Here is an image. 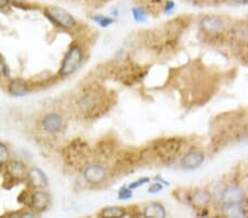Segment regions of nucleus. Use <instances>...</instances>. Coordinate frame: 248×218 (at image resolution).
<instances>
[{
    "label": "nucleus",
    "instance_id": "obj_23",
    "mask_svg": "<svg viewBox=\"0 0 248 218\" xmlns=\"http://www.w3.org/2000/svg\"><path fill=\"white\" fill-rule=\"evenodd\" d=\"M163 189V185L160 183V182H155V183L151 184L149 186V189H148V192L150 194H155V193H159L161 192Z\"/></svg>",
    "mask_w": 248,
    "mask_h": 218
},
{
    "label": "nucleus",
    "instance_id": "obj_3",
    "mask_svg": "<svg viewBox=\"0 0 248 218\" xmlns=\"http://www.w3.org/2000/svg\"><path fill=\"white\" fill-rule=\"evenodd\" d=\"M108 172L102 164L92 163L87 165L83 171V177L91 185H101L106 182Z\"/></svg>",
    "mask_w": 248,
    "mask_h": 218
},
{
    "label": "nucleus",
    "instance_id": "obj_21",
    "mask_svg": "<svg viewBox=\"0 0 248 218\" xmlns=\"http://www.w3.org/2000/svg\"><path fill=\"white\" fill-rule=\"evenodd\" d=\"M149 182H150V178L149 177H140V178H138L137 181H135L131 184H129V186H128V188H129L130 189H136L140 188V186H142V185H145L147 183H149Z\"/></svg>",
    "mask_w": 248,
    "mask_h": 218
},
{
    "label": "nucleus",
    "instance_id": "obj_18",
    "mask_svg": "<svg viewBox=\"0 0 248 218\" xmlns=\"http://www.w3.org/2000/svg\"><path fill=\"white\" fill-rule=\"evenodd\" d=\"M10 162V151L8 146L0 141V165H7Z\"/></svg>",
    "mask_w": 248,
    "mask_h": 218
},
{
    "label": "nucleus",
    "instance_id": "obj_10",
    "mask_svg": "<svg viewBox=\"0 0 248 218\" xmlns=\"http://www.w3.org/2000/svg\"><path fill=\"white\" fill-rule=\"evenodd\" d=\"M204 160H205V156L203 152L193 150L183 156L181 159V166L186 170H195L202 165Z\"/></svg>",
    "mask_w": 248,
    "mask_h": 218
},
{
    "label": "nucleus",
    "instance_id": "obj_8",
    "mask_svg": "<svg viewBox=\"0 0 248 218\" xmlns=\"http://www.w3.org/2000/svg\"><path fill=\"white\" fill-rule=\"evenodd\" d=\"M244 196H245V194H244V191L241 188H238V186H230V188H227L224 191L222 195V202L227 207L237 206L243 202Z\"/></svg>",
    "mask_w": 248,
    "mask_h": 218
},
{
    "label": "nucleus",
    "instance_id": "obj_15",
    "mask_svg": "<svg viewBox=\"0 0 248 218\" xmlns=\"http://www.w3.org/2000/svg\"><path fill=\"white\" fill-rule=\"evenodd\" d=\"M98 215L101 217H124L127 215V211L122 206H107L99 212Z\"/></svg>",
    "mask_w": 248,
    "mask_h": 218
},
{
    "label": "nucleus",
    "instance_id": "obj_13",
    "mask_svg": "<svg viewBox=\"0 0 248 218\" xmlns=\"http://www.w3.org/2000/svg\"><path fill=\"white\" fill-rule=\"evenodd\" d=\"M143 216L153 217V218H163L166 217L167 212L165 206L158 202H153V203L148 204L143 208Z\"/></svg>",
    "mask_w": 248,
    "mask_h": 218
},
{
    "label": "nucleus",
    "instance_id": "obj_25",
    "mask_svg": "<svg viewBox=\"0 0 248 218\" xmlns=\"http://www.w3.org/2000/svg\"><path fill=\"white\" fill-rule=\"evenodd\" d=\"M10 5H15V0H0V10L5 9Z\"/></svg>",
    "mask_w": 248,
    "mask_h": 218
},
{
    "label": "nucleus",
    "instance_id": "obj_11",
    "mask_svg": "<svg viewBox=\"0 0 248 218\" xmlns=\"http://www.w3.org/2000/svg\"><path fill=\"white\" fill-rule=\"evenodd\" d=\"M8 93L11 96L21 97L25 96L29 93V85L28 83L22 78H14L11 79L9 85H8Z\"/></svg>",
    "mask_w": 248,
    "mask_h": 218
},
{
    "label": "nucleus",
    "instance_id": "obj_19",
    "mask_svg": "<svg viewBox=\"0 0 248 218\" xmlns=\"http://www.w3.org/2000/svg\"><path fill=\"white\" fill-rule=\"evenodd\" d=\"M117 196L119 200H123V201L130 200V198L133 197V189H130L129 188H122L118 191Z\"/></svg>",
    "mask_w": 248,
    "mask_h": 218
},
{
    "label": "nucleus",
    "instance_id": "obj_7",
    "mask_svg": "<svg viewBox=\"0 0 248 218\" xmlns=\"http://www.w3.org/2000/svg\"><path fill=\"white\" fill-rule=\"evenodd\" d=\"M42 128L49 133H58L63 128V118L57 113H49L42 118Z\"/></svg>",
    "mask_w": 248,
    "mask_h": 218
},
{
    "label": "nucleus",
    "instance_id": "obj_12",
    "mask_svg": "<svg viewBox=\"0 0 248 218\" xmlns=\"http://www.w3.org/2000/svg\"><path fill=\"white\" fill-rule=\"evenodd\" d=\"M212 200V195L206 189H197L191 196V202L193 206L198 208H204L210 204Z\"/></svg>",
    "mask_w": 248,
    "mask_h": 218
},
{
    "label": "nucleus",
    "instance_id": "obj_4",
    "mask_svg": "<svg viewBox=\"0 0 248 218\" xmlns=\"http://www.w3.org/2000/svg\"><path fill=\"white\" fill-rule=\"evenodd\" d=\"M51 204V195L46 189H34L30 197L31 211L35 214L46 212Z\"/></svg>",
    "mask_w": 248,
    "mask_h": 218
},
{
    "label": "nucleus",
    "instance_id": "obj_6",
    "mask_svg": "<svg viewBox=\"0 0 248 218\" xmlns=\"http://www.w3.org/2000/svg\"><path fill=\"white\" fill-rule=\"evenodd\" d=\"M26 181L28 185L33 189H46L49 185V180L45 172L39 168H31L28 170Z\"/></svg>",
    "mask_w": 248,
    "mask_h": 218
},
{
    "label": "nucleus",
    "instance_id": "obj_16",
    "mask_svg": "<svg viewBox=\"0 0 248 218\" xmlns=\"http://www.w3.org/2000/svg\"><path fill=\"white\" fill-rule=\"evenodd\" d=\"M131 14L136 22H145L148 18V11L143 6L137 5L131 8Z\"/></svg>",
    "mask_w": 248,
    "mask_h": 218
},
{
    "label": "nucleus",
    "instance_id": "obj_2",
    "mask_svg": "<svg viewBox=\"0 0 248 218\" xmlns=\"http://www.w3.org/2000/svg\"><path fill=\"white\" fill-rule=\"evenodd\" d=\"M83 58L84 53L82 47L78 44L72 45L62 59L61 67H60L59 71L60 76L67 77L74 74L81 67Z\"/></svg>",
    "mask_w": 248,
    "mask_h": 218
},
{
    "label": "nucleus",
    "instance_id": "obj_26",
    "mask_svg": "<svg viewBox=\"0 0 248 218\" xmlns=\"http://www.w3.org/2000/svg\"><path fill=\"white\" fill-rule=\"evenodd\" d=\"M232 2H233L234 5H237V6H247L248 5V0H232Z\"/></svg>",
    "mask_w": 248,
    "mask_h": 218
},
{
    "label": "nucleus",
    "instance_id": "obj_9",
    "mask_svg": "<svg viewBox=\"0 0 248 218\" xmlns=\"http://www.w3.org/2000/svg\"><path fill=\"white\" fill-rule=\"evenodd\" d=\"M7 173L11 180L16 182H22L26 181L28 169L26 164L21 161H10L7 164Z\"/></svg>",
    "mask_w": 248,
    "mask_h": 218
},
{
    "label": "nucleus",
    "instance_id": "obj_24",
    "mask_svg": "<svg viewBox=\"0 0 248 218\" xmlns=\"http://www.w3.org/2000/svg\"><path fill=\"white\" fill-rule=\"evenodd\" d=\"M175 9V3L172 1V0H169V1L166 2L165 8H163V11H165L166 15H169L171 13H173Z\"/></svg>",
    "mask_w": 248,
    "mask_h": 218
},
{
    "label": "nucleus",
    "instance_id": "obj_1",
    "mask_svg": "<svg viewBox=\"0 0 248 218\" xmlns=\"http://www.w3.org/2000/svg\"><path fill=\"white\" fill-rule=\"evenodd\" d=\"M46 19L55 27L63 30H71L77 26V20L69 11L59 6H47L43 10Z\"/></svg>",
    "mask_w": 248,
    "mask_h": 218
},
{
    "label": "nucleus",
    "instance_id": "obj_20",
    "mask_svg": "<svg viewBox=\"0 0 248 218\" xmlns=\"http://www.w3.org/2000/svg\"><path fill=\"white\" fill-rule=\"evenodd\" d=\"M9 67H8L7 63L5 59H3V58L0 55V77L2 78H7L9 77Z\"/></svg>",
    "mask_w": 248,
    "mask_h": 218
},
{
    "label": "nucleus",
    "instance_id": "obj_22",
    "mask_svg": "<svg viewBox=\"0 0 248 218\" xmlns=\"http://www.w3.org/2000/svg\"><path fill=\"white\" fill-rule=\"evenodd\" d=\"M9 217H33L35 216V213L33 211H20V212H14L8 214Z\"/></svg>",
    "mask_w": 248,
    "mask_h": 218
},
{
    "label": "nucleus",
    "instance_id": "obj_17",
    "mask_svg": "<svg viewBox=\"0 0 248 218\" xmlns=\"http://www.w3.org/2000/svg\"><path fill=\"white\" fill-rule=\"evenodd\" d=\"M92 19L94 20L95 23H97L98 26H101L103 28L109 27L110 25H113L115 22V19L109 17V15H95L92 17Z\"/></svg>",
    "mask_w": 248,
    "mask_h": 218
},
{
    "label": "nucleus",
    "instance_id": "obj_5",
    "mask_svg": "<svg viewBox=\"0 0 248 218\" xmlns=\"http://www.w3.org/2000/svg\"><path fill=\"white\" fill-rule=\"evenodd\" d=\"M200 27L206 34L215 35L224 30V21L219 15H206L200 20Z\"/></svg>",
    "mask_w": 248,
    "mask_h": 218
},
{
    "label": "nucleus",
    "instance_id": "obj_14",
    "mask_svg": "<svg viewBox=\"0 0 248 218\" xmlns=\"http://www.w3.org/2000/svg\"><path fill=\"white\" fill-rule=\"evenodd\" d=\"M98 105V98L95 96V93L85 94L84 96L78 101L79 109L84 113H91L97 107Z\"/></svg>",
    "mask_w": 248,
    "mask_h": 218
},
{
    "label": "nucleus",
    "instance_id": "obj_27",
    "mask_svg": "<svg viewBox=\"0 0 248 218\" xmlns=\"http://www.w3.org/2000/svg\"><path fill=\"white\" fill-rule=\"evenodd\" d=\"M101 1H107V0H101Z\"/></svg>",
    "mask_w": 248,
    "mask_h": 218
}]
</instances>
